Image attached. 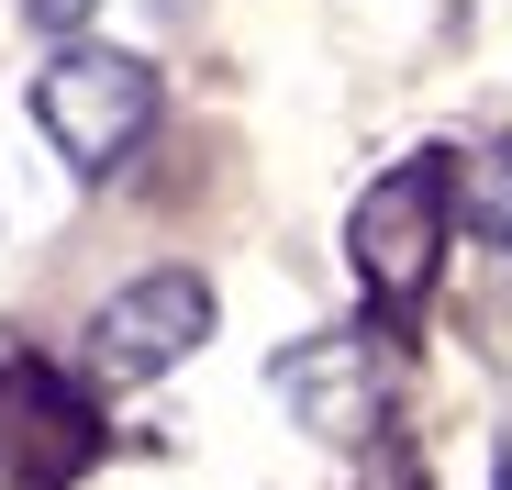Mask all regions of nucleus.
Segmentation results:
<instances>
[{"mask_svg": "<svg viewBox=\"0 0 512 490\" xmlns=\"http://www.w3.org/2000/svg\"><path fill=\"white\" fill-rule=\"evenodd\" d=\"M34 123H45V145L78 179H112L145 145V123H156V67L112 56V45H67V56L34 67Z\"/></svg>", "mask_w": 512, "mask_h": 490, "instance_id": "obj_1", "label": "nucleus"}, {"mask_svg": "<svg viewBox=\"0 0 512 490\" xmlns=\"http://www.w3.org/2000/svg\"><path fill=\"white\" fill-rule=\"evenodd\" d=\"M279 401L323 435V446H379L390 424V346L368 323H334V335H301L279 357Z\"/></svg>", "mask_w": 512, "mask_h": 490, "instance_id": "obj_2", "label": "nucleus"}, {"mask_svg": "<svg viewBox=\"0 0 512 490\" xmlns=\"http://www.w3.org/2000/svg\"><path fill=\"white\" fill-rule=\"evenodd\" d=\"M201 335H212V290H201L190 268H145V279H123V290L90 312V368L134 390V379H167Z\"/></svg>", "mask_w": 512, "mask_h": 490, "instance_id": "obj_3", "label": "nucleus"}, {"mask_svg": "<svg viewBox=\"0 0 512 490\" xmlns=\"http://www.w3.org/2000/svg\"><path fill=\"white\" fill-rule=\"evenodd\" d=\"M357 279L368 301H412L435 279V245H446V156H401V168L357 201Z\"/></svg>", "mask_w": 512, "mask_h": 490, "instance_id": "obj_4", "label": "nucleus"}, {"mask_svg": "<svg viewBox=\"0 0 512 490\" xmlns=\"http://www.w3.org/2000/svg\"><path fill=\"white\" fill-rule=\"evenodd\" d=\"M101 457V424L56 368L12 357L0 368V490H67L78 468Z\"/></svg>", "mask_w": 512, "mask_h": 490, "instance_id": "obj_5", "label": "nucleus"}, {"mask_svg": "<svg viewBox=\"0 0 512 490\" xmlns=\"http://www.w3.org/2000/svg\"><path fill=\"white\" fill-rule=\"evenodd\" d=\"M468 223H479L490 257H512V134H490L468 156Z\"/></svg>", "mask_w": 512, "mask_h": 490, "instance_id": "obj_6", "label": "nucleus"}, {"mask_svg": "<svg viewBox=\"0 0 512 490\" xmlns=\"http://www.w3.org/2000/svg\"><path fill=\"white\" fill-rule=\"evenodd\" d=\"M90 12H101V0H23V23H34V34H78Z\"/></svg>", "mask_w": 512, "mask_h": 490, "instance_id": "obj_7", "label": "nucleus"}, {"mask_svg": "<svg viewBox=\"0 0 512 490\" xmlns=\"http://www.w3.org/2000/svg\"><path fill=\"white\" fill-rule=\"evenodd\" d=\"M368 490H423V468H412V457H390V468H379Z\"/></svg>", "mask_w": 512, "mask_h": 490, "instance_id": "obj_8", "label": "nucleus"}, {"mask_svg": "<svg viewBox=\"0 0 512 490\" xmlns=\"http://www.w3.org/2000/svg\"><path fill=\"white\" fill-rule=\"evenodd\" d=\"M490 490H512V435H501V457H490Z\"/></svg>", "mask_w": 512, "mask_h": 490, "instance_id": "obj_9", "label": "nucleus"}]
</instances>
